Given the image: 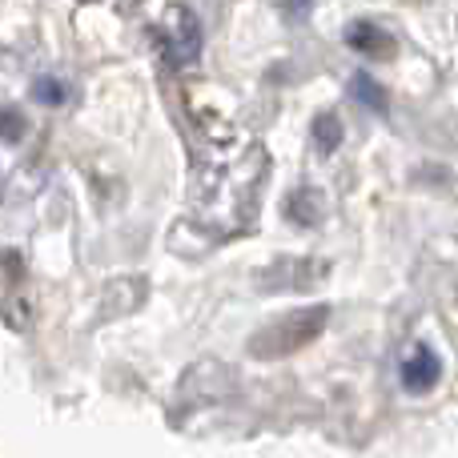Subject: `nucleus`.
<instances>
[{
    "mask_svg": "<svg viewBox=\"0 0 458 458\" xmlns=\"http://www.w3.org/2000/svg\"><path fill=\"white\" fill-rule=\"evenodd\" d=\"M330 322V306H306V310H290V314L274 318L269 326H261L250 338V354L269 362V358H290L298 350H306L318 334Z\"/></svg>",
    "mask_w": 458,
    "mask_h": 458,
    "instance_id": "1",
    "label": "nucleus"
},
{
    "mask_svg": "<svg viewBox=\"0 0 458 458\" xmlns=\"http://www.w3.org/2000/svg\"><path fill=\"white\" fill-rule=\"evenodd\" d=\"M157 37L165 40L169 56H174L177 64H190V61H198V53H201V29H198V16H193L185 4L169 8V16H165V29H161Z\"/></svg>",
    "mask_w": 458,
    "mask_h": 458,
    "instance_id": "2",
    "label": "nucleus"
},
{
    "mask_svg": "<svg viewBox=\"0 0 458 458\" xmlns=\"http://www.w3.org/2000/svg\"><path fill=\"white\" fill-rule=\"evenodd\" d=\"M438 378H443V362H438V354L430 346H414L411 358L403 362V386L411 390V394H427V390L438 386Z\"/></svg>",
    "mask_w": 458,
    "mask_h": 458,
    "instance_id": "3",
    "label": "nucleus"
},
{
    "mask_svg": "<svg viewBox=\"0 0 458 458\" xmlns=\"http://www.w3.org/2000/svg\"><path fill=\"white\" fill-rule=\"evenodd\" d=\"M346 45L354 48V53L370 56V61H390L394 56V37H390L386 29H378V24L370 21H354L346 29Z\"/></svg>",
    "mask_w": 458,
    "mask_h": 458,
    "instance_id": "4",
    "label": "nucleus"
},
{
    "mask_svg": "<svg viewBox=\"0 0 458 458\" xmlns=\"http://www.w3.org/2000/svg\"><path fill=\"white\" fill-rule=\"evenodd\" d=\"M285 214H290V222H298V225H318L322 222V193L298 190L290 198V206H285Z\"/></svg>",
    "mask_w": 458,
    "mask_h": 458,
    "instance_id": "5",
    "label": "nucleus"
},
{
    "mask_svg": "<svg viewBox=\"0 0 458 458\" xmlns=\"http://www.w3.org/2000/svg\"><path fill=\"white\" fill-rule=\"evenodd\" d=\"M310 133H314L318 149H322V153H334V149L342 145V121H338V113H318L314 125H310Z\"/></svg>",
    "mask_w": 458,
    "mask_h": 458,
    "instance_id": "6",
    "label": "nucleus"
},
{
    "mask_svg": "<svg viewBox=\"0 0 458 458\" xmlns=\"http://www.w3.org/2000/svg\"><path fill=\"white\" fill-rule=\"evenodd\" d=\"M350 93L358 97L362 105H370L374 113H386V105H390V97H386V89L378 85L374 77H366V72H358L354 81H350Z\"/></svg>",
    "mask_w": 458,
    "mask_h": 458,
    "instance_id": "7",
    "label": "nucleus"
},
{
    "mask_svg": "<svg viewBox=\"0 0 458 458\" xmlns=\"http://www.w3.org/2000/svg\"><path fill=\"white\" fill-rule=\"evenodd\" d=\"M32 101L37 105H64V85L56 77H37L32 81Z\"/></svg>",
    "mask_w": 458,
    "mask_h": 458,
    "instance_id": "8",
    "label": "nucleus"
},
{
    "mask_svg": "<svg viewBox=\"0 0 458 458\" xmlns=\"http://www.w3.org/2000/svg\"><path fill=\"white\" fill-rule=\"evenodd\" d=\"M24 117L16 109H0V137H4V141H21L24 137Z\"/></svg>",
    "mask_w": 458,
    "mask_h": 458,
    "instance_id": "9",
    "label": "nucleus"
}]
</instances>
